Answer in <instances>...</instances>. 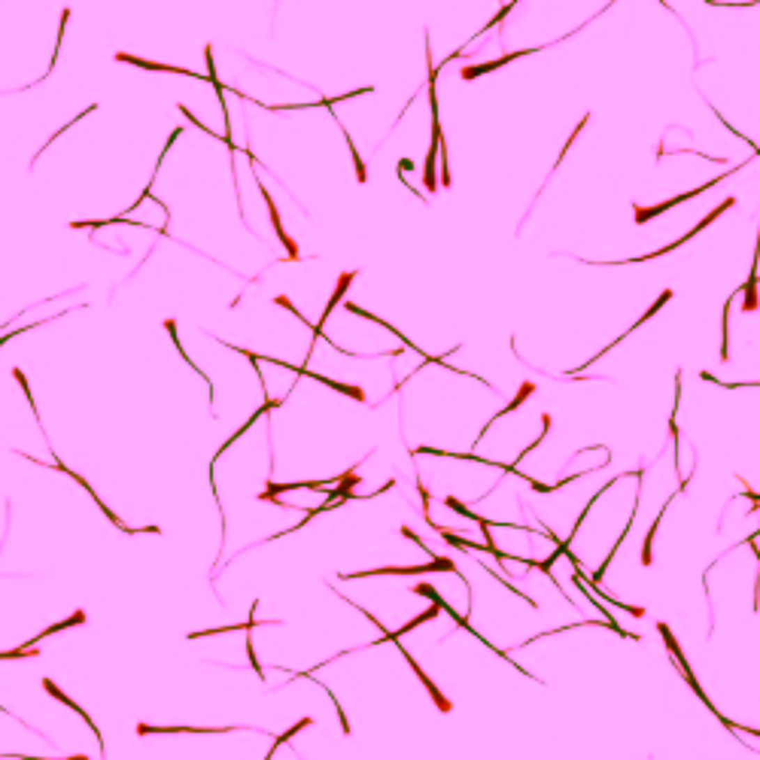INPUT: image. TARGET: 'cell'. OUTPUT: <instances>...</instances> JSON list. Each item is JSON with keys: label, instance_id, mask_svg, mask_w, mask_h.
<instances>
[{"label": "cell", "instance_id": "obj_3", "mask_svg": "<svg viewBox=\"0 0 760 760\" xmlns=\"http://www.w3.org/2000/svg\"><path fill=\"white\" fill-rule=\"evenodd\" d=\"M262 189V198H265V204H268V213H271V222H274V231H277V238H280V244L289 249V258H298V247L292 244V240L286 238V231H283V225H280V213H277V204H274V198L265 192V186H258Z\"/></svg>", "mask_w": 760, "mask_h": 760}, {"label": "cell", "instance_id": "obj_15", "mask_svg": "<svg viewBox=\"0 0 760 760\" xmlns=\"http://www.w3.org/2000/svg\"><path fill=\"white\" fill-rule=\"evenodd\" d=\"M745 496H748V499H754V505H760V496H754V493H751V490L745 493Z\"/></svg>", "mask_w": 760, "mask_h": 760}, {"label": "cell", "instance_id": "obj_8", "mask_svg": "<svg viewBox=\"0 0 760 760\" xmlns=\"http://www.w3.org/2000/svg\"><path fill=\"white\" fill-rule=\"evenodd\" d=\"M82 621H86V614H82V612H73V614L68 617V621H61V623H52V626H46V630H43V633H40V636H34V639H31V642H28V645H24V648H31V645H37V642H40V639H46V636H52V633H58V630H68V626H77V623H82Z\"/></svg>", "mask_w": 760, "mask_h": 760}, {"label": "cell", "instance_id": "obj_7", "mask_svg": "<svg viewBox=\"0 0 760 760\" xmlns=\"http://www.w3.org/2000/svg\"><path fill=\"white\" fill-rule=\"evenodd\" d=\"M532 392H536V387H532V383H523V387H520V392H517V398H514V402H511V405H508V408H505V411H499V414H496V417H493V420H490L487 426H483V432H481V438H483V435H487V429H490V426H493V423H496V420H499V417H505V414H511V411H517V408H520V405H523V398H529V396H532ZM481 438H478V441H481Z\"/></svg>", "mask_w": 760, "mask_h": 760}, {"label": "cell", "instance_id": "obj_4", "mask_svg": "<svg viewBox=\"0 0 760 760\" xmlns=\"http://www.w3.org/2000/svg\"><path fill=\"white\" fill-rule=\"evenodd\" d=\"M532 52H538V49H523V52H511V55H505V58H496V61L478 64V68H465V70H463V79H474V77H481V73H490V70L502 68V64H508V61H517V58L532 55Z\"/></svg>", "mask_w": 760, "mask_h": 760}, {"label": "cell", "instance_id": "obj_2", "mask_svg": "<svg viewBox=\"0 0 760 760\" xmlns=\"http://www.w3.org/2000/svg\"><path fill=\"white\" fill-rule=\"evenodd\" d=\"M718 183H724V177H718V180H712V183H703V186H699V189H690V192H684V195H675V198H669V201H663V204H657V207H648V210H642V207H636V222H648V219H654V216H660L663 210H669V207L681 204V201H690V198H697L699 192L715 189Z\"/></svg>", "mask_w": 760, "mask_h": 760}, {"label": "cell", "instance_id": "obj_5", "mask_svg": "<svg viewBox=\"0 0 760 760\" xmlns=\"http://www.w3.org/2000/svg\"><path fill=\"white\" fill-rule=\"evenodd\" d=\"M398 648H402V645H398ZM402 654H405V660H408V663H411V669L417 672V678H420V681L426 684V690H429V697H432V699H435V706L441 708V712H447V708H450V703H447V699H444V697H441V690L435 688V684H432V681H429V675H426V672L420 669V663H417V660H414L411 654H408V651H405V648H402Z\"/></svg>", "mask_w": 760, "mask_h": 760}, {"label": "cell", "instance_id": "obj_12", "mask_svg": "<svg viewBox=\"0 0 760 760\" xmlns=\"http://www.w3.org/2000/svg\"><path fill=\"white\" fill-rule=\"evenodd\" d=\"M347 146H350V153H353V162H356V173H359V183H365V164H362V158H359L356 146H353V140H350V134H347Z\"/></svg>", "mask_w": 760, "mask_h": 760}, {"label": "cell", "instance_id": "obj_11", "mask_svg": "<svg viewBox=\"0 0 760 760\" xmlns=\"http://www.w3.org/2000/svg\"><path fill=\"white\" fill-rule=\"evenodd\" d=\"M660 523H663V511H660V514H657V520H654V526H651V532H648V536H645V548H642V563H645V566L651 563V545H654V536H657V526H660Z\"/></svg>", "mask_w": 760, "mask_h": 760}, {"label": "cell", "instance_id": "obj_9", "mask_svg": "<svg viewBox=\"0 0 760 760\" xmlns=\"http://www.w3.org/2000/svg\"><path fill=\"white\" fill-rule=\"evenodd\" d=\"M311 724H313V718H302V721H298L295 727H289V730L283 733V736L274 739V745H271V751H268V757H265V760H271V757H274V751H277V748L283 745V742H289L292 736H298V730H304V727H311Z\"/></svg>", "mask_w": 760, "mask_h": 760}, {"label": "cell", "instance_id": "obj_14", "mask_svg": "<svg viewBox=\"0 0 760 760\" xmlns=\"http://www.w3.org/2000/svg\"><path fill=\"white\" fill-rule=\"evenodd\" d=\"M68 15H70V13H64V15H61V31H58V34H64V24H68ZM58 46H61V40H55V58H58Z\"/></svg>", "mask_w": 760, "mask_h": 760}, {"label": "cell", "instance_id": "obj_13", "mask_svg": "<svg viewBox=\"0 0 760 760\" xmlns=\"http://www.w3.org/2000/svg\"><path fill=\"white\" fill-rule=\"evenodd\" d=\"M31 329H34V325H31ZM22 332H28V329H13V332H6V335H3V338H0V347H3V344H6V341H10V338H15V335H22Z\"/></svg>", "mask_w": 760, "mask_h": 760}, {"label": "cell", "instance_id": "obj_10", "mask_svg": "<svg viewBox=\"0 0 760 760\" xmlns=\"http://www.w3.org/2000/svg\"><path fill=\"white\" fill-rule=\"evenodd\" d=\"M669 298H672V292H669V289H666V292H663V295H660V298H657V302H654V304H651V307H648V313H645V316H639V323H636V325H633V329H630V332H636V329H639V325H642V323H648V320H651V316H654V313L660 311V307H663L666 302H669ZM630 332H626V335H630Z\"/></svg>", "mask_w": 760, "mask_h": 760}, {"label": "cell", "instance_id": "obj_6", "mask_svg": "<svg viewBox=\"0 0 760 760\" xmlns=\"http://www.w3.org/2000/svg\"><path fill=\"white\" fill-rule=\"evenodd\" d=\"M353 280H356V271L341 274V277H338V289L332 292V302L325 304V311H323V323L329 320V313H332V311H335V307L341 304V298H344V292H347V286H350V283H353ZM323 323H320V329H323ZM313 332H316V329H313Z\"/></svg>", "mask_w": 760, "mask_h": 760}, {"label": "cell", "instance_id": "obj_1", "mask_svg": "<svg viewBox=\"0 0 760 760\" xmlns=\"http://www.w3.org/2000/svg\"><path fill=\"white\" fill-rule=\"evenodd\" d=\"M444 569L456 572V566L450 563V559L438 557L426 566H387V569H371V572H341L338 578L347 581V578H369V575H423V572H444Z\"/></svg>", "mask_w": 760, "mask_h": 760}]
</instances>
